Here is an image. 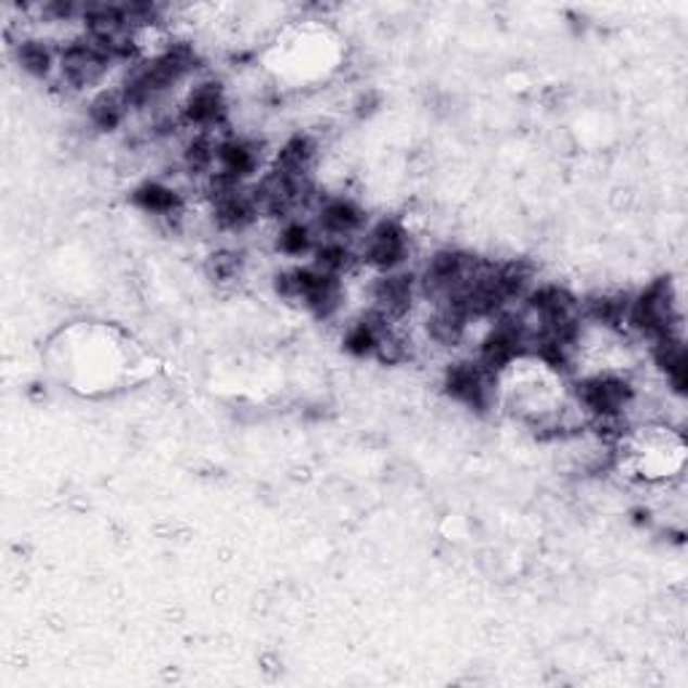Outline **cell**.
Returning a JSON list of instances; mask_svg holds the SVG:
<instances>
[{"label":"cell","mask_w":688,"mask_h":688,"mask_svg":"<svg viewBox=\"0 0 688 688\" xmlns=\"http://www.w3.org/2000/svg\"><path fill=\"white\" fill-rule=\"evenodd\" d=\"M678 323V302H675L673 283L667 278L653 280L646 291L632 298L627 329L640 334L642 340L653 344L657 340H662V336L680 334Z\"/></svg>","instance_id":"1"},{"label":"cell","mask_w":688,"mask_h":688,"mask_svg":"<svg viewBox=\"0 0 688 688\" xmlns=\"http://www.w3.org/2000/svg\"><path fill=\"white\" fill-rule=\"evenodd\" d=\"M409 256V234L398 221L385 218V221L374 224L366 231L364 242H360L358 262L369 264V267L380 269V272H396Z\"/></svg>","instance_id":"2"},{"label":"cell","mask_w":688,"mask_h":688,"mask_svg":"<svg viewBox=\"0 0 688 688\" xmlns=\"http://www.w3.org/2000/svg\"><path fill=\"white\" fill-rule=\"evenodd\" d=\"M417 291H420L417 278L402 272V269L382 272V278H377L374 288H371V309L380 318H385L387 323L396 326L398 320H404L409 315Z\"/></svg>","instance_id":"3"},{"label":"cell","mask_w":688,"mask_h":688,"mask_svg":"<svg viewBox=\"0 0 688 688\" xmlns=\"http://www.w3.org/2000/svg\"><path fill=\"white\" fill-rule=\"evenodd\" d=\"M14 47L16 65L33 78H49L60 67V49L43 38H20Z\"/></svg>","instance_id":"4"},{"label":"cell","mask_w":688,"mask_h":688,"mask_svg":"<svg viewBox=\"0 0 688 688\" xmlns=\"http://www.w3.org/2000/svg\"><path fill=\"white\" fill-rule=\"evenodd\" d=\"M132 202L143 213L165 218V221H178L180 213H183V200H180V194L173 186L162 183V180H149V183L138 186V189L132 191Z\"/></svg>","instance_id":"5"},{"label":"cell","mask_w":688,"mask_h":688,"mask_svg":"<svg viewBox=\"0 0 688 688\" xmlns=\"http://www.w3.org/2000/svg\"><path fill=\"white\" fill-rule=\"evenodd\" d=\"M651 353L657 366L662 369L664 380L670 382L678 396L686 393V347H684V336L680 334H670L662 336L651 344Z\"/></svg>","instance_id":"6"},{"label":"cell","mask_w":688,"mask_h":688,"mask_svg":"<svg viewBox=\"0 0 688 688\" xmlns=\"http://www.w3.org/2000/svg\"><path fill=\"white\" fill-rule=\"evenodd\" d=\"M129 103L124 98V92L118 87L103 89L100 94H94L92 103L87 105V118L94 129L100 132H114L116 127H122L129 116Z\"/></svg>","instance_id":"7"},{"label":"cell","mask_w":688,"mask_h":688,"mask_svg":"<svg viewBox=\"0 0 688 688\" xmlns=\"http://www.w3.org/2000/svg\"><path fill=\"white\" fill-rule=\"evenodd\" d=\"M242 272V256L234 251H218L213 253L211 262H207V275L216 283H231V280L240 278Z\"/></svg>","instance_id":"8"},{"label":"cell","mask_w":688,"mask_h":688,"mask_svg":"<svg viewBox=\"0 0 688 688\" xmlns=\"http://www.w3.org/2000/svg\"><path fill=\"white\" fill-rule=\"evenodd\" d=\"M377 105H380V98H377L374 92H369L358 100V105H355V109H358V116H369V114H374Z\"/></svg>","instance_id":"9"}]
</instances>
